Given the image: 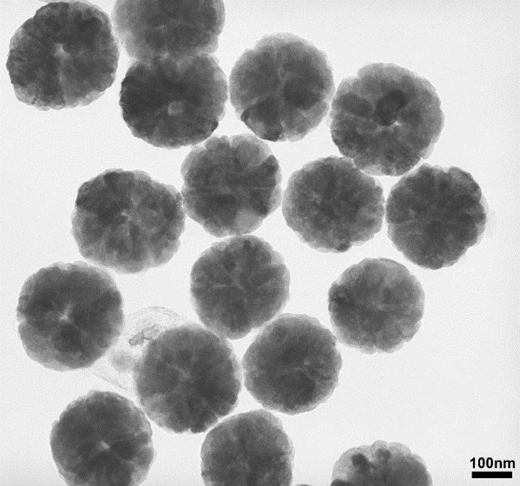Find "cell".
Segmentation results:
<instances>
[{
	"mask_svg": "<svg viewBox=\"0 0 520 486\" xmlns=\"http://www.w3.org/2000/svg\"><path fill=\"white\" fill-rule=\"evenodd\" d=\"M50 445L62 479L73 486H135L154 458L144 412L111 392L91 391L71 402L52 424Z\"/></svg>",
	"mask_w": 520,
	"mask_h": 486,
	"instance_id": "cell-10",
	"label": "cell"
},
{
	"mask_svg": "<svg viewBox=\"0 0 520 486\" xmlns=\"http://www.w3.org/2000/svg\"><path fill=\"white\" fill-rule=\"evenodd\" d=\"M425 293L416 277L391 259H365L331 286L328 308L344 345L362 352H393L410 341L423 316Z\"/></svg>",
	"mask_w": 520,
	"mask_h": 486,
	"instance_id": "cell-14",
	"label": "cell"
},
{
	"mask_svg": "<svg viewBox=\"0 0 520 486\" xmlns=\"http://www.w3.org/2000/svg\"><path fill=\"white\" fill-rule=\"evenodd\" d=\"M181 173L188 215L217 237L255 231L281 201L279 163L251 134L213 136L193 147Z\"/></svg>",
	"mask_w": 520,
	"mask_h": 486,
	"instance_id": "cell-7",
	"label": "cell"
},
{
	"mask_svg": "<svg viewBox=\"0 0 520 486\" xmlns=\"http://www.w3.org/2000/svg\"><path fill=\"white\" fill-rule=\"evenodd\" d=\"M440 104L425 78L396 64H369L340 83L331 137L359 170L401 176L432 153L444 125Z\"/></svg>",
	"mask_w": 520,
	"mask_h": 486,
	"instance_id": "cell-1",
	"label": "cell"
},
{
	"mask_svg": "<svg viewBox=\"0 0 520 486\" xmlns=\"http://www.w3.org/2000/svg\"><path fill=\"white\" fill-rule=\"evenodd\" d=\"M228 85L209 54L181 61H135L121 83L119 104L132 135L162 148L208 138L225 114Z\"/></svg>",
	"mask_w": 520,
	"mask_h": 486,
	"instance_id": "cell-8",
	"label": "cell"
},
{
	"mask_svg": "<svg viewBox=\"0 0 520 486\" xmlns=\"http://www.w3.org/2000/svg\"><path fill=\"white\" fill-rule=\"evenodd\" d=\"M206 485L288 486L294 449L279 418L262 410L230 416L207 435L201 447Z\"/></svg>",
	"mask_w": 520,
	"mask_h": 486,
	"instance_id": "cell-16",
	"label": "cell"
},
{
	"mask_svg": "<svg viewBox=\"0 0 520 486\" xmlns=\"http://www.w3.org/2000/svg\"><path fill=\"white\" fill-rule=\"evenodd\" d=\"M383 205L378 180L348 158L329 156L293 173L282 213L302 242L322 252L342 253L381 230Z\"/></svg>",
	"mask_w": 520,
	"mask_h": 486,
	"instance_id": "cell-13",
	"label": "cell"
},
{
	"mask_svg": "<svg viewBox=\"0 0 520 486\" xmlns=\"http://www.w3.org/2000/svg\"><path fill=\"white\" fill-rule=\"evenodd\" d=\"M282 256L267 242L246 235L215 243L191 274V299L200 320L223 338L247 335L275 317L290 296Z\"/></svg>",
	"mask_w": 520,
	"mask_h": 486,
	"instance_id": "cell-11",
	"label": "cell"
},
{
	"mask_svg": "<svg viewBox=\"0 0 520 486\" xmlns=\"http://www.w3.org/2000/svg\"><path fill=\"white\" fill-rule=\"evenodd\" d=\"M245 385L265 408L289 415L325 402L339 384L335 337L317 319L287 313L267 325L242 362Z\"/></svg>",
	"mask_w": 520,
	"mask_h": 486,
	"instance_id": "cell-12",
	"label": "cell"
},
{
	"mask_svg": "<svg viewBox=\"0 0 520 486\" xmlns=\"http://www.w3.org/2000/svg\"><path fill=\"white\" fill-rule=\"evenodd\" d=\"M410 459L398 443L377 441L351 448L335 463L331 485H403L410 482Z\"/></svg>",
	"mask_w": 520,
	"mask_h": 486,
	"instance_id": "cell-17",
	"label": "cell"
},
{
	"mask_svg": "<svg viewBox=\"0 0 520 486\" xmlns=\"http://www.w3.org/2000/svg\"><path fill=\"white\" fill-rule=\"evenodd\" d=\"M180 193L141 171L109 169L85 182L72 214L80 254L118 274L166 264L185 227Z\"/></svg>",
	"mask_w": 520,
	"mask_h": 486,
	"instance_id": "cell-3",
	"label": "cell"
},
{
	"mask_svg": "<svg viewBox=\"0 0 520 486\" xmlns=\"http://www.w3.org/2000/svg\"><path fill=\"white\" fill-rule=\"evenodd\" d=\"M119 58L107 14L88 1H61L43 6L17 29L6 68L20 102L58 110L102 96Z\"/></svg>",
	"mask_w": 520,
	"mask_h": 486,
	"instance_id": "cell-2",
	"label": "cell"
},
{
	"mask_svg": "<svg viewBox=\"0 0 520 486\" xmlns=\"http://www.w3.org/2000/svg\"><path fill=\"white\" fill-rule=\"evenodd\" d=\"M386 217L395 247L413 264L436 270L452 266L481 240L487 211L470 173L424 163L392 188Z\"/></svg>",
	"mask_w": 520,
	"mask_h": 486,
	"instance_id": "cell-9",
	"label": "cell"
},
{
	"mask_svg": "<svg viewBox=\"0 0 520 486\" xmlns=\"http://www.w3.org/2000/svg\"><path fill=\"white\" fill-rule=\"evenodd\" d=\"M27 355L46 368H87L121 336L120 292L105 270L82 261L55 263L31 274L16 307Z\"/></svg>",
	"mask_w": 520,
	"mask_h": 486,
	"instance_id": "cell-4",
	"label": "cell"
},
{
	"mask_svg": "<svg viewBox=\"0 0 520 486\" xmlns=\"http://www.w3.org/2000/svg\"><path fill=\"white\" fill-rule=\"evenodd\" d=\"M132 377L149 418L175 433L206 431L235 409L241 389L231 345L194 323L151 339L133 364Z\"/></svg>",
	"mask_w": 520,
	"mask_h": 486,
	"instance_id": "cell-5",
	"label": "cell"
},
{
	"mask_svg": "<svg viewBox=\"0 0 520 486\" xmlns=\"http://www.w3.org/2000/svg\"><path fill=\"white\" fill-rule=\"evenodd\" d=\"M114 30L135 61H181L214 53L225 23L222 1H117Z\"/></svg>",
	"mask_w": 520,
	"mask_h": 486,
	"instance_id": "cell-15",
	"label": "cell"
},
{
	"mask_svg": "<svg viewBox=\"0 0 520 486\" xmlns=\"http://www.w3.org/2000/svg\"><path fill=\"white\" fill-rule=\"evenodd\" d=\"M238 118L262 139L297 141L314 130L334 93L327 55L288 33L262 38L245 50L230 76Z\"/></svg>",
	"mask_w": 520,
	"mask_h": 486,
	"instance_id": "cell-6",
	"label": "cell"
}]
</instances>
